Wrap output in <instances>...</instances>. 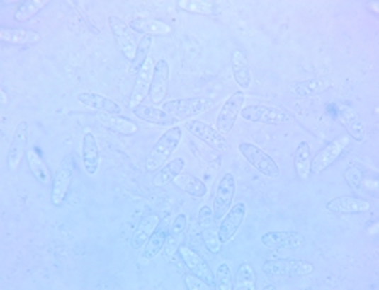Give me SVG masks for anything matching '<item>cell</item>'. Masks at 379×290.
<instances>
[{
  "label": "cell",
  "instance_id": "cell-1",
  "mask_svg": "<svg viewBox=\"0 0 379 290\" xmlns=\"http://www.w3.org/2000/svg\"><path fill=\"white\" fill-rule=\"evenodd\" d=\"M182 141V129L179 127H171L168 131H164L160 139L152 147L150 153L146 160V170L154 172L162 169L168 163L172 153L177 150L179 144Z\"/></svg>",
  "mask_w": 379,
  "mask_h": 290
},
{
  "label": "cell",
  "instance_id": "cell-2",
  "mask_svg": "<svg viewBox=\"0 0 379 290\" xmlns=\"http://www.w3.org/2000/svg\"><path fill=\"white\" fill-rule=\"evenodd\" d=\"M213 105H215V101L205 98V96H193V98L164 101L163 110H166L177 122H187L208 112L209 109L213 108Z\"/></svg>",
  "mask_w": 379,
  "mask_h": 290
},
{
  "label": "cell",
  "instance_id": "cell-3",
  "mask_svg": "<svg viewBox=\"0 0 379 290\" xmlns=\"http://www.w3.org/2000/svg\"><path fill=\"white\" fill-rule=\"evenodd\" d=\"M240 117L244 120L253 123H266V125H286L293 122V115L288 110L277 106H247L240 110Z\"/></svg>",
  "mask_w": 379,
  "mask_h": 290
},
{
  "label": "cell",
  "instance_id": "cell-4",
  "mask_svg": "<svg viewBox=\"0 0 379 290\" xmlns=\"http://www.w3.org/2000/svg\"><path fill=\"white\" fill-rule=\"evenodd\" d=\"M263 272L268 276L300 278V276L312 274L315 272V265L312 262L300 259H277V260H267L263 265Z\"/></svg>",
  "mask_w": 379,
  "mask_h": 290
},
{
  "label": "cell",
  "instance_id": "cell-5",
  "mask_svg": "<svg viewBox=\"0 0 379 290\" xmlns=\"http://www.w3.org/2000/svg\"><path fill=\"white\" fill-rule=\"evenodd\" d=\"M239 151L245 160L250 163L259 174H263L268 178H278L281 170L278 164L275 163L271 156H268L263 149H259L258 145L251 142H242L239 145Z\"/></svg>",
  "mask_w": 379,
  "mask_h": 290
},
{
  "label": "cell",
  "instance_id": "cell-6",
  "mask_svg": "<svg viewBox=\"0 0 379 290\" xmlns=\"http://www.w3.org/2000/svg\"><path fill=\"white\" fill-rule=\"evenodd\" d=\"M73 158L67 156L64 161L59 164L56 174L52 177V188H51V204L54 207H62L65 204L68 191L73 182Z\"/></svg>",
  "mask_w": 379,
  "mask_h": 290
},
{
  "label": "cell",
  "instance_id": "cell-7",
  "mask_svg": "<svg viewBox=\"0 0 379 290\" xmlns=\"http://www.w3.org/2000/svg\"><path fill=\"white\" fill-rule=\"evenodd\" d=\"M351 144V137L348 134H341L334 139L332 142H329L326 147H324L319 153H316L315 158H312V174L319 175L327 168H330L339 158L344 150L348 149V145Z\"/></svg>",
  "mask_w": 379,
  "mask_h": 290
},
{
  "label": "cell",
  "instance_id": "cell-8",
  "mask_svg": "<svg viewBox=\"0 0 379 290\" xmlns=\"http://www.w3.org/2000/svg\"><path fill=\"white\" fill-rule=\"evenodd\" d=\"M27 144H29V123H27V120H21L15 133H13L9 156H6V164H9V169L11 172H16L26 158Z\"/></svg>",
  "mask_w": 379,
  "mask_h": 290
},
{
  "label": "cell",
  "instance_id": "cell-9",
  "mask_svg": "<svg viewBox=\"0 0 379 290\" xmlns=\"http://www.w3.org/2000/svg\"><path fill=\"white\" fill-rule=\"evenodd\" d=\"M108 24H109V29H111L113 32V37L115 40L117 46H119V50L130 62H132L135 59L136 50H137V41L135 38L133 30L117 16H109Z\"/></svg>",
  "mask_w": 379,
  "mask_h": 290
},
{
  "label": "cell",
  "instance_id": "cell-10",
  "mask_svg": "<svg viewBox=\"0 0 379 290\" xmlns=\"http://www.w3.org/2000/svg\"><path fill=\"white\" fill-rule=\"evenodd\" d=\"M234 195H236V178L227 172V174L223 175L222 180H220L215 197H213L212 211L215 221H222L227 210L231 209Z\"/></svg>",
  "mask_w": 379,
  "mask_h": 290
},
{
  "label": "cell",
  "instance_id": "cell-11",
  "mask_svg": "<svg viewBox=\"0 0 379 290\" xmlns=\"http://www.w3.org/2000/svg\"><path fill=\"white\" fill-rule=\"evenodd\" d=\"M244 101H245V93L242 91L232 93L230 98L225 101V105L220 109L217 117V129L220 133L225 136L227 133H231L234 123H236L237 117L240 115V110L244 108Z\"/></svg>",
  "mask_w": 379,
  "mask_h": 290
},
{
  "label": "cell",
  "instance_id": "cell-12",
  "mask_svg": "<svg viewBox=\"0 0 379 290\" xmlns=\"http://www.w3.org/2000/svg\"><path fill=\"white\" fill-rule=\"evenodd\" d=\"M185 128H187L193 136L201 139L204 144H208L210 149H215L218 151H225L227 149L226 136L220 133L217 128L201 120H187L185 122Z\"/></svg>",
  "mask_w": 379,
  "mask_h": 290
},
{
  "label": "cell",
  "instance_id": "cell-13",
  "mask_svg": "<svg viewBox=\"0 0 379 290\" xmlns=\"http://www.w3.org/2000/svg\"><path fill=\"white\" fill-rule=\"evenodd\" d=\"M261 243L271 250H299L307 245V238L303 233L293 231L267 232L261 237Z\"/></svg>",
  "mask_w": 379,
  "mask_h": 290
},
{
  "label": "cell",
  "instance_id": "cell-14",
  "mask_svg": "<svg viewBox=\"0 0 379 290\" xmlns=\"http://www.w3.org/2000/svg\"><path fill=\"white\" fill-rule=\"evenodd\" d=\"M245 216H247V205L244 202H239L227 210L217 229L220 240H222L223 245L234 238V236H236L237 231L240 229V226H242V223L245 221Z\"/></svg>",
  "mask_w": 379,
  "mask_h": 290
},
{
  "label": "cell",
  "instance_id": "cell-15",
  "mask_svg": "<svg viewBox=\"0 0 379 290\" xmlns=\"http://www.w3.org/2000/svg\"><path fill=\"white\" fill-rule=\"evenodd\" d=\"M154 59L149 57L146 64L142 65V68L137 73V78L135 82L132 98H130V108L135 109L140 105H142V101L150 95V87H152V79H154V70H155Z\"/></svg>",
  "mask_w": 379,
  "mask_h": 290
},
{
  "label": "cell",
  "instance_id": "cell-16",
  "mask_svg": "<svg viewBox=\"0 0 379 290\" xmlns=\"http://www.w3.org/2000/svg\"><path fill=\"white\" fill-rule=\"evenodd\" d=\"M179 255H181L183 264L187 265L190 273L199 276V278H203L205 282H209L210 286L215 287V274L210 270L208 262H205L195 250H191L190 246L182 245L179 248Z\"/></svg>",
  "mask_w": 379,
  "mask_h": 290
},
{
  "label": "cell",
  "instance_id": "cell-17",
  "mask_svg": "<svg viewBox=\"0 0 379 290\" xmlns=\"http://www.w3.org/2000/svg\"><path fill=\"white\" fill-rule=\"evenodd\" d=\"M168 86H169V64L164 59H162L155 64L154 79H152V87L149 95L152 105L155 108L163 106L164 98H166L168 95Z\"/></svg>",
  "mask_w": 379,
  "mask_h": 290
},
{
  "label": "cell",
  "instance_id": "cell-18",
  "mask_svg": "<svg viewBox=\"0 0 379 290\" xmlns=\"http://www.w3.org/2000/svg\"><path fill=\"white\" fill-rule=\"evenodd\" d=\"M187 227H188V221L183 213L172 221L169 232H168V238L166 241H164V248L162 251L163 257L166 260L174 259V255L179 253V248L183 245V237H185V231H187Z\"/></svg>",
  "mask_w": 379,
  "mask_h": 290
},
{
  "label": "cell",
  "instance_id": "cell-19",
  "mask_svg": "<svg viewBox=\"0 0 379 290\" xmlns=\"http://www.w3.org/2000/svg\"><path fill=\"white\" fill-rule=\"evenodd\" d=\"M336 119L346 128L348 136L354 137V141L363 142L367 139V131H365L363 122L361 120V115L357 114V110L346 105H341L336 108Z\"/></svg>",
  "mask_w": 379,
  "mask_h": 290
},
{
  "label": "cell",
  "instance_id": "cell-20",
  "mask_svg": "<svg viewBox=\"0 0 379 290\" xmlns=\"http://www.w3.org/2000/svg\"><path fill=\"white\" fill-rule=\"evenodd\" d=\"M81 156L87 174L95 175L100 168V149L98 142H96V137L91 133V131H87V133L82 136Z\"/></svg>",
  "mask_w": 379,
  "mask_h": 290
},
{
  "label": "cell",
  "instance_id": "cell-21",
  "mask_svg": "<svg viewBox=\"0 0 379 290\" xmlns=\"http://www.w3.org/2000/svg\"><path fill=\"white\" fill-rule=\"evenodd\" d=\"M326 209L332 213H344V215H354V213H367L371 210V204L368 200L361 197H335L329 200Z\"/></svg>",
  "mask_w": 379,
  "mask_h": 290
},
{
  "label": "cell",
  "instance_id": "cell-22",
  "mask_svg": "<svg viewBox=\"0 0 379 290\" xmlns=\"http://www.w3.org/2000/svg\"><path fill=\"white\" fill-rule=\"evenodd\" d=\"M96 120H98L101 125H105L114 133H119L123 136H133L140 131L137 123L130 120L128 117H122L120 114H105L98 112L96 114Z\"/></svg>",
  "mask_w": 379,
  "mask_h": 290
},
{
  "label": "cell",
  "instance_id": "cell-23",
  "mask_svg": "<svg viewBox=\"0 0 379 290\" xmlns=\"http://www.w3.org/2000/svg\"><path fill=\"white\" fill-rule=\"evenodd\" d=\"M79 103L82 105L91 108L94 110H98V112H105V114H120L122 108L119 103H115L114 100L108 98L105 95L100 93H94V92H82L78 96Z\"/></svg>",
  "mask_w": 379,
  "mask_h": 290
},
{
  "label": "cell",
  "instance_id": "cell-24",
  "mask_svg": "<svg viewBox=\"0 0 379 290\" xmlns=\"http://www.w3.org/2000/svg\"><path fill=\"white\" fill-rule=\"evenodd\" d=\"M130 29L133 32L144 33V37H166L171 35V25L163 23V21L158 19H150V18H136L132 19L128 24Z\"/></svg>",
  "mask_w": 379,
  "mask_h": 290
},
{
  "label": "cell",
  "instance_id": "cell-25",
  "mask_svg": "<svg viewBox=\"0 0 379 290\" xmlns=\"http://www.w3.org/2000/svg\"><path fill=\"white\" fill-rule=\"evenodd\" d=\"M133 114L140 120L152 123V125H157V127H176L179 123L174 117H171L166 112V110L155 108V106L152 108L146 105H140L133 109Z\"/></svg>",
  "mask_w": 379,
  "mask_h": 290
},
{
  "label": "cell",
  "instance_id": "cell-26",
  "mask_svg": "<svg viewBox=\"0 0 379 290\" xmlns=\"http://www.w3.org/2000/svg\"><path fill=\"white\" fill-rule=\"evenodd\" d=\"M169 223L168 221H160V224L155 229V232L152 233V237L146 243V246L142 248V259L146 262L154 260L158 254H162L164 248V241L168 238L169 232Z\"/></svg>",
  "mask_w": 379,
  "mask_h": 290
},
{
  "label": "cell",
  "instance_id": "cell-27",
  "mask_svg": "<svg viewBox=\"0 0 379 290\" xmlns=\"http://www.w3.org/2000/svg\"><path fill=\"white\" fill-rule=\"evenodd\" d=\"M0 40L4 43L16 46H32L41 41L40 33L27 29H13V27H2L0 29Z\"/></svg>",
  "mask_w": 379,
  "mask_h": 290
},
{
  "label": "cell",
  "instance_id": "cell-28",
  "mask_svg": "<svg viewBox=\"0 0 379 290\" xmlns=\"http://www.w3.org/2000/svg\"><path fill=\"white\" fill-rule=\"evenodd\" d=\"M231 68L236 84L240 87V91H248L251 87V71L248 68V62L245 54L240 50H234L231 57Z\"/></svg>",
  "mask_w": 379,
  "mask_h": 290
},
{
  "label": "cell",
  "instance_id": "cell-29",
  "mask_svg": "<svg viewBox=\"0 0 379 290\" xmlns=\"http://www.w3.org/2000/svg\"><path fill=\"white\" fill-rule=\"evenodd\" d=\"M160 216L158 215H147L144 216L140 224H137L136 231L133 233L132 237V248L133 250H142L144 246H146V243L149 241V238L152 237V233L155 232V229L158 227V224H160Z\"/></svg>",
  "mask_w": 379,
  "mask_h": 290
},
{
  "label": "cell",
  "instance_id": "cell-30",
  "mask_svg": "<svg viewBox=\"0 0 379 290\" xmlns=\"http://www.w3.org/2000/svg\"><path fill=\"white\" fill-rule=\"evenodd\" d=\"M183 168H185V161L182 160V158H174L172 161H168L166 164H164L162 169L157 170L154 180H152V185H154L155 188H163V186L174 182L176 178L182 174Z\"/></svg>",
  "mask_w": 379,
  "mask_h": 290
},
{
  "label": "cell",
  "instance_id": "cell-31",
  "mask_svg": "<svg viewBox=\"0 0 379 290\" xmlns=\"http://www.w3.org/2000/svg\"><path fill=\"white\" fill-rule=\"evenodd\" d=\"M177 6L183 11L193 13V15L203 16H217L222 13V6L212 0H179Z\"/></svg>",
  "mask_w": 379,
  "mask_h": 290
},
{
  "label": "cell",
  "instance_id": "cell-32",
  "mask_svg": "<svg viewBox=\"0 0 379 290\" xmlns=\"http://www.w3.org/2000/svg\"><path fill=\"white\" fill-rule=\"evenodd\" d=\"M294 168L300 180H308L312 175V150L308 142H300L294 151Z\"/></svg>",
  "mask_w": 379,
  "mask_h": 290
},
{
  "label": "cell",
  "instance_id": "cell-33",
  "mask_svg": "<svg viewBox=\"0 0 379 290\" xmlns=\"http://www.w3.org/2000/svg\"><path fill=\"white\" fill-rule=\"evenodd\" d=\"M330 84L326 79H307L295 82L291 87V92L298 96V98H308V96L321 95L326 91H329Z\"/></svg>",
  "mask_w": 379,
  "mask_h": 290
},
{
  "label": "cell",
  "instance_id": "cell-34",
  "mask_svg": "<svg viewBox=\"0 0 379 290\" xmlns=\"http://www.w3.org/2000/svg\"><path fill=\"white\" fill-rule=\"evenodd\" d=\"M26 160L27 164H29V169L32 172V175L35 177V180L41 185H50L51 182V172L47 169V166L45 163L43 158H41L35 150L29 149L27 150V155H26Z\"/></svg>",
  "mask_w": 379,
  "mask_h": 290
},
{
  "label": "cell",
  "instance_id": "cell-35",
  "mask_svg": "<svg viewBox=\"0 0 379 290\" xmlns=\"http://www.w3.org/2000/svg\"><path fill=\"white\" fill-rule=\"evenodd\" d=\"M172 183L176 185V188L182 190L193 197H204L205 192H208V186H205L201 178L190 174H181Z\"/></svg>",
  "mask_w": 379,
  "mask_h": 290
},
{
  "label": "cell",
  "instance_id": "cell-36",
  "mask_svg": "<svg viewBox=\"0 0 379 290\" xmlns=\"http://www.w3.org/2000/svg\"><path fill=\"white\" fill-rule=\"evenodd\" d=\"M256 289V272L251 264L244 262L240 264L236 279H234L232 290H254Z\"/></svg>",
  "mask_w": 379,
  "mask_h": 290
},
{
  "label": "cell",
  "instance_id": "cell-37",
  "mask_svg": "<svg viewBox=\"0 0 379 290\" xmlns=\"http://www.w3.org/2000/svg\"><path fill=\"white\" fill-rule=\"evenodd\" d=\"M46 5V0H26V2H21L15 11V19L19 21V23L29 21L30 18L35 16L38 11L43 10Z\"/></svg>",
  "mask_w": 379,
  "mask_h": 290
},
{
  "label": "cell",
  "instance_id": "cell-38",
  "mask_svg": "<svg viewBox=\"0 0 379 290\" xmlns=\"http://www.w3.org/2000/svg\"><path fill=\"white\" fill-rule=\"evenodd\" d=\"M150 51H152V37H144L140 45H137L136 55L132 60V65H130V73H140L142 65L146 64L147 59L150 57Z\"/></svg>",
  "mask_w": 379,
  "mask_h": 290
},
{
  "label": "cell",
  "instance_id": "cell-39",
  "mask_svg": "<svg viewBox=\"0 0 379 290\" xmlns=\"http://www.w3.org/2000/svg\"><path fill=\"white\" fill-rule=\"evenodd\" d=\"M203 243L204 246L208 248V250L213 254H218V253H222L223 250V243H222V240H220V236H218V231L213 229V226L212 227H208V229H203Z\"/></svg>",
  "mask_w": 379,
  "mask_h": 290
},
{
  "label": "cell",
  "instance_id": "cell-40",
  "mask_svg": "<svg viewBox=\"0 0 379 290\" xmlns=\"http://www.w3.org/2000/svg\"><path fill=\"white\" fill-rule=\"evenodd\" d=\"M231 268L227 264H220L215 272V289L217 290H232Z\"/></svg>",
  "mask_w": 379,
  "mask_h": 290
},
{
  "label": "cell",
  "instance_id": "cell-41",
  "mask_svg": "<svg viewBox=\"0 0 379 290\" xmlns=\"http://www.w3.org/2000/svg\"><path fill=\"white\" fill-rule=\"evenodd\" d=\"M344 180L351 186L353 190H361L362 188V180H363V174L362 170L357 168V166H348L346 170H344Z\"/></svg>",
  "mask_w": 379,
  "mask_h": 290
},
{
  "label": "cell",
  "instance_id": "cell-42",
  "mask_svg": "<svg viewBox=\"0 0 379 290\" xmlns=\"http://www.w3.org/2000/svg\"><path fill=\"white\" fill-rule=\"evenodd\" d=\"M185 287L188 290H212L215 289L213 286H210L209 282H205L203 278H199L196 274H187L185 276Z\"/></svg>",
  "mask_w": 379,
  "mask_h": 290
},
{
  "label": "cell",
  "instance_id": "cell-43",
  "mask_svg": "<svg viewBox=\"0 0 379 290\" xmlns=\"http://www.w3.org/2000/svg\"><path fill=\"white\" fill-rule=\"evenodd\" d=\"M213 221H215V218H213L212 209L204 205L201 211H199V227H201V229H208V227L213 226Z\"/></svg>",
  "mask_w": 379,
  "mask_h": 290
},
{
  "label": "cell",
  "instance_id": "cell-44",
  "mask_svg": "<svg viewBox=\"0 0 379 290\" xmlns=\"http://www.w3.org/2000/svg\"><path fill=\"white\" fill-rule=\"evenodd\" d=\"M362 188L376 191L378 190V180H368V178H363V180H362Z\"/></svg>",
  "mask_w": 379,
  "mask_h": 290
},
{
  "label": "cell",
  "instance_id": "cell-45",
  "mask_svg": "<svg viewBox=\"0 0 379 290\" xmlns=\"http://www.w3.org/2000/svg\"><path fill=\"white\" fill-rule=\"evenodd\" d=\"M0 93H2V105L5 106L6 105V93H5V91H2Z\"/></svg>",
  "mask_w": 379,
  "mask_h": 290
},
{
  "label": "cell",
  "instance_id": "cell-46",
  "mask_svg": "<svg viewBox=\"0 0 379 290\" xmlns=\"http://www.w3.org/2000/svg\"><path fill=\"white\" fill-rule=\"evenodd\" d=\"M378 229V224H375L373 227H371V229H370V233H371V236H373V233H375V231Z\"/></svg>",
  "mask_w": 379,
  "mask_h": 290
}]
</instances>
